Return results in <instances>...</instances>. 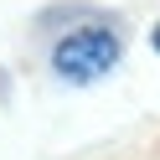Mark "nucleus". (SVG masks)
<instances>
[{
  "label": "nucleus",
  "instance_id": "f257e3e1",
  "mask_svg": "<svg viewBox=\"0 0 160 160\" xmlns=\"http://www.w3.org/2000/svg\"><path fill=\"white\" fill-rule=\"evenodd\" d=\"M119 36L108 31V26H78L72 36H62L52 52V67L57 78H67V83H93V78H103L108 67L119 62Z\"/></svg>",
  "mask_w": 160,
  "mask_h": 160
},
{
  "label": "nucleus",
  "instance_id": "f03ea898",
  "mask_svg": "<svg viewBox=\"0 0 160 160\" xmlns=\"http://www.w3.org/2000/svg\"><path fill=\"white\" fill-rule=\"evenodd\" d=\"M150 47H155V52H160V26H155V31H150Z\"/></svg>",
  "mask_w": 160,
  "mask_h": 160
}]
</instances>
